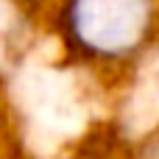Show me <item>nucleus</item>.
I'll return each mask as SVG.
<instances>
[{"instance_id": "obj_1", "label": "nucleus", "mask_w": 159, "mask_h": 159, "mask_svg": "<svg viewBox=\"0 0 159 159\" xmlns=\"http://www.w3.org/2000/svg\"><path fill=\"white\" fill-rule=\"evenodd\" d=\"M50 39L87 81H137L159 59V0H50Z\"/></svg>"}, {"instance_id": "obj_2", "label": "nucleus", "mask_w": 159, "mask_h": 159, "mask_svg": "<svg viewBox=\"0 0 159 159\" xmlns=\"http://www.w3.org/2000/svg\"><path fill=\"white\" fill-rule=\"evenodd\" d=\"M50 0H0V92L50 39Z\"/></svg>"}]
</instances>
